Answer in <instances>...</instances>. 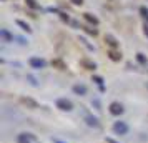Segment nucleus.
I'll return each instance as SVG.
<instances>
[{"label": "nucleus", "mask_w": 148, "mask_h": 143, "mask_svg": "<svg viewBox=\"0 0 148 143\" xmlns=\"http://www.w3.org/2000/svg\"><path fill=\"white\" fill-rule=\"evenodd\" d=\"M113 131L116 133V135H127L128 133V125L125 122H115Z\"/></svg>", "instance_id": "f257e3e1"}, {"label": "nucleus", "mask_w": 148, "mask_h": 143, "mask_svg": "<svg viewBox=\"0 0 148 143\" xmlns=\"http://www.w3.org/2000/svg\"><path fill=\"white\" fill-rule=\"evenodd\" d=\"M57 107H58L60 110H63V112H70V110L73 108L72 102L67 100V98H58V100H57Z\"/></svg>", "instance_id": "f03ea898"}, {"label": "nucleus", "mask_w": 148, "mask_h": 143, "mask_svg": "<svg viewBox=\"0 0 148 143\" xmlns=\"http://www.w3.org/2000/svg\"><path fill=\"white\" fill-rule=\"evenodd\" d=\"M45 65H47V63H45L43 58H38V57H32V58H30V67L32 68H43Z\"/></svg>", "instance_id": "7ed1b4c3"}, {"label": "nucleus", "mask_w": 148, "mask_h": 143, "mask_svg": "<svg viewBox=\"0 0 148 143\" xmlns=\"http://www.w3.org/2000/svg\"><path fill=\"white\" fill-rule=\"evenodd\" d=\"M110 113L112 115H121L123 113V107H121V103L118 102H113L110 105Z\"/></svg>", "instance_id": "20e7f679"}, {"label": "nucleus", "mask_w": 148, "mask_h": 143, "mask_svg": "<svg viewBox=\"0 0 148 143\" xmlns=\"http://www.w3.org/2000/svg\"><path fill=\"white\" fill-rule=\"evenodd\" d=\"M32 140H34V135H30V133H20L17 136L18 143H32Z\"/></svg>", "instance_id": "39448f33"}, {"label": "nucleus", "mask_w": 148, "mask_h": 143, "mask_svg": "<svg viewBox=\"0 0 148 143\" xmlns=\"http://www.w3.org/2000/svg\"><path fill=\"white\" fill-rule=\"evenodd\" d=\"M105 43H107L112 50L118 47V42H116V38H115L113 35H105Z\"/></svg>", "instance_id": "423d86ee"}, {"label": "nucleus", "mask_w": 148, "mask_h": 143, "mask_svg": "<svg viewBox=\"0 0 148 143\" xmlns=\"http://www.w3.org/2000/svg\"><path fill=\"white\" fill-rule=\"evenodd\" d=\"M83 18H85V20H87L92 27H97V25H98V18H97L95 15L88 14V12H85V14H83Z\"/></svg>", "instance_id": "0eeeda50"}, {"label": "nucleus", "mask_w": 148, "mask_h": 143, "mask_svg": "<svg viewBox=\"0 0 148 143\" xmlns=\"http://www.w3.org/2000/svg\"><path fill=\"white\" fill-rule=\"evenodd\" d=\"M0 37L3 38V42H7V43H10V42L14 40V35H10V32H8L7 28H2L0 30Z\"/></svg>", "instance_id": "6e6552de"}, {"label": "nucleus", "mask_w": 148, "mask_h": 143, "mask_svg": "<svg viewBox=\"0 0 148 143\" xmlns=\"http://www.w3.org/2000/svg\"><path fill=\"white\" fill-rule=\"evenodd\" d=\"M108 57H110L113 62H120L121 60V53L116 52V50H110V52H108Z\"/></svg>", "instance_id": "1a4fd4ad"}, {"label": "nucleus", "mask_w": 148, "mask_h": 143, "mask_svg": "<svg viewBox=\"0 0 148 143\" xmlns=\"http://www.w3.org/2000/svg\"><path fill=\"white\" fill-rule=\"evenodd\" d=\"M73 92L77 95H85L87 93V87L85 85H73Z\"/></svg>", "instance_id": "9d476101"}, {"label": "nucleus", "mask_w": 148, "mask_h": 143, "mask_svg": "<svg viewBox=\"0 0 148 143\" xmlns=\"http://www.w3.org/2000/svg\"><path fill=\"white\" fill-rule=\"evenodd\" d=\"M20 102L23 103V105H27V107H30V108H37V102H34L32 98H25V96H23V98H22Z\"/></svg>", "instance_id": "9b49d317"}, {"label": "nucleus", "mask_w": 148, "mask_h": 143, "mask_svg": "<svg viewBox=\"0 0 148 143\" xmlns=\"http://www.w3.org/2000/svg\"><path fill=\"white\" fill-rule=\"evenodd\" d=\"M15 23H17V25H18V27H20L22 30H25L27 34H30V32H32V28L28 27V23H25V22H23V20H17V22H15Z\"/></svg>", "instance_id": "f8f14e48"}, {"label": "nucleus", "mask_w": 148, "mask_h": 143, "mask_svg": "<svg viewBox=\"0 0 148 143\" xmlns=\"http://www.w3.org/2000/svg\"><path fill=\"white\" fill-rule=\"evenodd\" d=\"M85 120H87V123L90 125V127H95V128H97V127H100V123H98V120H97L95 116H87Z\"/></svg>", "instance_id": "ddd939ff"}, {"label": "nucleus", "mask_w": 148, "mask_h": 143, "mask_svg": "<svg viewBox=\"0 0 148 143\" xmlns=\"http://www.w3.org/2000/svg\"><path fill=\"white\" fill-rule=\"evenodd\" d=\"M83 30H85V32H87L88 35H93V37H97V35H98V30H97V28H93V27H88V25H83Z\"/></svg>", "instance_id": "4468645a"}, {"label": "nucleus", "mask_w": 148, "mask_h": 143, "mask_svg": "<svg viewBox=\"0 0 148 143\" xmlns=\"http://www.w3.org/2000/svg\"><path fill=\"white\" fill-rule=\"evenodd\" d=\"M82 65L87 68V70H95V68H97V65H95L93 62H90V60H82Z\"/></svg>", "instance_id": "2eb2a0df"}, {"label": "nucleus", "mask_w": 148, "mask_h": 143, "mask_svg": "<svg viewBox=\"0 0 148 143\" xmlns=\"http://www.w3.org/2000/svg\"><path fill=\"white\" fill-rule=\"evenodd\" d=\"M52 65L57 67L58 70H65V68H67V67H65V63H63L62 60H53V62H52Z\"/></svg>", "instance_id": "dca6fc26"}, {"label": "nucleus", "mask_w": 148, "mask_h": 143, "mask_svg": "<svg viewBox=\"0 0 148 143\" xmlns=\"http://www.w3.org/2000/svg\"><path fill=\"white\" fill-rule=\"evenodd\" d=\"M25 2H27V7L34 8V10H37V8L40 7V5L37 3V0H25Z\"/></svg>", "instance_id": "f3484780"}, {"label": "nucleus", "mask_w": 148, "mask_h": 143, "mask_svg": "<svg viewBox=\"0 0 148 143\" xmlns=\"http://www.w3.org/2000/svg\"><path fill=\"white\" fill-rule=\"evenodd\" d=\"M140 15L148 22V8H147V7H140Z\"/></svg>", "instance_id": "a211bd4d"}, {"label": "nucleus", "mask_w": 148, "mask_h": 143, "mask_svg": "<svg viewBox=\"0 0 148 143\" xmlns=\"http://www.w3.org/2000/svg\"><path fill=\"white\" fill-rule=\"evenodd\" d=\"M136 60L140 62V63H147V57L143 53H136Z\"/></svg>", "instance_id": "6ab92c4d"}, {"label": "nucleus", "mask_w": 148, "mask_h": 143, "mask_svg": "<svg viewBox=\"0 0 148 143\" xmlns=\"http://www.w3.org/2000/svg\"><path fill=\"white\" fill-rule=\"evenodd\" d=\"M60 17H62V20H63V22H70V18H68V15H67V14L60 12Z\"/></svg>", "instance_id": "aec40b11"}, {"label": "nucleus", "mask_w": 148, "mask_h": 143, "mask_svg": "<svg viewBox=\"0 0 148 143\" xmlns=\"http://www.w3.org/2000/svg\"><path fill=\"white\" fill-rule=\"evenodd\" d=\"M73 5H83V0H70Z\"/></svg>", "instance_id": "412c9836"}, {"label": "nucleus", "mask_w": 148, "mask_h": 143, "mask_svg": "<svg viewBox=\"0 0 148 143\" xmlns=\"http://www.w3.org/2000/svg\"><path fill=\"white\" fill-rule=\"evenodd\" d=\"M93 80H95L97 83H98V85H101V83H103V80H101L100 77H93Z\"/></svg>", "instance_id": "4be33fe9"}, {"label": "nucleus", "mask_w": 148, "mask_h": 143, "mask_svg": "<svg viewBox=\"0 0 148 143\" xmlns=\"http://www.w3.org/2000/svg\"><path fill=\"white\" fill-rule=\"evenodd\" d=\"M143 34H145V35H147V37H148V25H147V23L143 25Z\"/></svg>", "instance_id": "5701e85b"}]
</instances>
